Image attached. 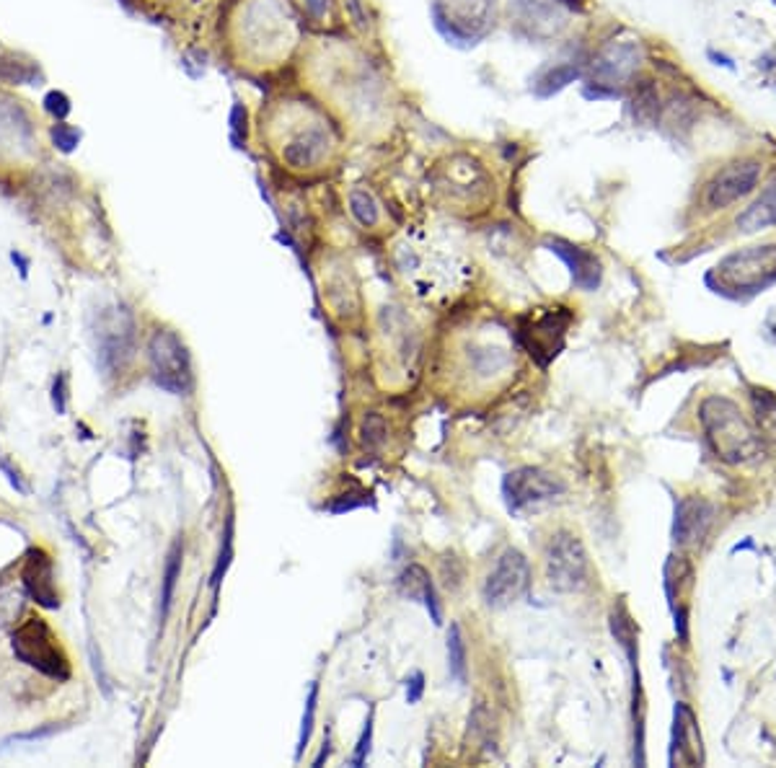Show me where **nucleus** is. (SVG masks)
<instances>
[{"label": "nucleus", "mask_w": 776, "mask_h": 768, "mask_svg": "<svg viewBox=\"0 0 776 768\" xmlns=\"http://www.w3.org/2000/svg\"><path fill=\"white\" fill-rule=\"evenodd\" d=\"M350 212L362 228H376L380 223V208L378 200L373 197V192L368 189L355 187L350 192Z\"/></svg>", "instance_id": "27"}, {"label": "nucleus", "mask_w": 776, "mask_h": 768, "mask_svg": "<svg viewBox=\"0 0 776 768\" xmlns=\"http://www.w3.org/2000/svg\"><path fill=\"white\" fill-rule=\"evenodd\" d=\"M81 138H84V132L78 127L67 125V122H55L49 127V143H52L55 150H60L65 156L81 146Z\"/></svg>", "instance_id": "31"}, {"label": "nucleus", "mask_w": 776, "mask_h": 768, "mask_svg": "<svg viewBox=\"0 0 776 768\" xmlns=\"http://www.w3.org/2000/svg\"><path fill=\"white\" fill-rule=\"evenodd\" d=\"M373 717H376V709H370L368 714V722H365V729H362V737L355 747V755H352V766H362L368 761V753H370V743H373Z\"/></svg>", "instance_id": "38"}, {"label": "nucleus", "mask_w": 776, "mask_h": 768, "mask_svg": "<svg viewBox=\"0 0 776 768\" xmlns=\"http://www.w3.org/2000/svg\"><path fill=\"white\" fill-rule=\"evenodd\" d=\"M761 179V164L748 158V161H735L730 166H725L722 171H717L712 176V182L707 184V208L722 210L730 208L733 202L748 197Z\"/></svg>", "instance_id": "15"}, {"label": "nucleus", "mask_w": 776, "mask_h": 768, "mask_svg": "<svg viewBox=\"0 0 776 768\" xmlns=\"http://www.w3.org/2000/svg\"><path fill=\"white\" fill-rule=\"evenodd\" d=\"M316 701H318V683H311V691H308V701H306V711H303V725H300V737H298V758L303 753V747L308 746L311 740V732H314V719H316Z\"/></svg>", "instance_id": "34"}, {"label": "nucleus", "mask_w": 776, "mask_h": 768, "mask_svg": "<svg viewBox=\"0 0 776 768\" xmlns=\"http://www.w3.org/2000/svg\"><path fill=\"white\" fill-rule=\"evenodd\" d=\"M707 55H709V60H712L714 65H722V67H727V70H735V63L727 55H719V52H714V49H709Z\"/></svg>", "instance_id": "41"}, {"label": "nucleus", "mask_w": 776, "mask_h": 768, "mask_svg": "<svg viewBox=\"0 0 776 768\" xmlns=\"http://www.w3.org/2000/svg\"><path fill=\"white\" fill-rule=\"evenodd\" d=\"M704 764V743L696 725L691 706L678 701L673 709L671 735V766H701Z\"/></svg>", "instance_id": "16"}, {"label": "nucleus", "mask_w": 776, "mask_h": 768, "mask_svg": "<svg viewBox=\"0 0 776 768\" xmlns=\"http://www.w3.org/2000/svg\"><path fill=\"white\" fill-rule=\"evenodd\" d=\"M531 587V564L523 551L507 549L484 582L482 598L489 608H507L521 601Z\"/></svg>", "instance_id": "10"}, {"label": "nucleus", "mask_w": 776, "mask_h": 768, "mask_svg": "<svg viewBox=\"0 0 776 768\" xmlns=\"http://www.w3.org/2000/svg\"><path fill=\"white\" fill-rule=\"evenodd\" d=\"M11 259H13V264H19L22 277H26V274H29V259L23 256L22 251H11Z\"/></svg>", "instance_id": "42"}, {"label": "nucleus", "mask_w": 776, "mask_h": 768, "mask_svg": "<svg viewBox=\"0 0 776 768\" xmlns=\"http://www.w3.org/2000/svg\"><path fill=\"white\" fill-rule=\"evenodd\" d=\"M448 670L459 683L466 681V642L459 623H450L448 629Z\"/></svg>", "instance_id": "30"}, {"label": "nucleus", "mask_w": 776, "mask_h": 768, "mask_svg": "<svg viewBox=\"0 0 776 768\" xmlns=\"http://www.w3.org/2000/svg\"><path fill=\"white\" fill-rule=\"evenodd\" d=\"M735 226L740 233H758V230L776 226V179H772L763 187V192L758 194V200L751 208H745L737 215Z\"/></svg>", "instance_id": "21"}, {"label": "nucleus", "mask_w": 776, "mask_h": 768, "mask_svg": "<svg viewBox=\"0 0 776 768\" xmlns=\"http://www.w3.org/2000/svg\"><path fill=\"white\" fill-rule=\"evenodd\" d=\"M399 590L401 595H406L409 601H422L424 608L430 611L433 621L442 623V611H441V601H438V593H435V585H433V577L430 572L420 567V564H409L399 577Z\"/></svg>", "instance_id": "20"}, {"label": "nucleus", "mask_w": 776, "mask_h": 768, "mask_svg": "<svg viewBox=\"0 0 776 768\" xmlns=\"http://www.w3.org/2000/svg\"><path fill=\"white\" fill-rule=\"evenodd\" d=\"M611 631H613L619 647L627 652L631 667H637V626L631 621L629 611H627L624 603H616L613 611H611Z\"/></svg>", "instance_id": "24"}, {"label": "nucleus", "mask_w": 776, "mask_h": 768, "mask_svg": "<svg viewBox=\"0 0 776 768\" xmlns=\"http://www.w3.org/2000/svg\"><path fill=\"white\" fill-rule=\"evenodd\" d=\"M267 140L277 153V161L288 171L308 174L324 168L336 153V127L316 104L285 99L267 117Z\"/></svg>", "instance_id": "1"}, {"label": "nucleus", "mask_w": 776, "mask_h": 768, "mask_svg": "<svg viewBox=\"0 0 776 768\" xmlns=\"http://www.w3.org/2000/svg\"><path fill=\"white\" fill-rule=\"evenodd\" d=\"M663 585H665L668 605H671L673 611L678 598H681V587H683V585H691V567H689V561L681 559V557H671L668 564H665V572H663Z\"/></svg>", "instance_id": "28"}, {"label": "nucleus", "mask_w": 776, "mask_h": 768, "mask_svg": "<svg viewBox=\"0 0 776 768\" xmlns=\"http://www.w3.org/2000/svg\"><path fill=\"white\" fill-rule=\"evenodd\" d=\"M300 5L314 23H329L326 19L336 16V0H300Z\"/></svg>", "instance_id": "36"}, {"label": "nucleus", "mask_w": 776, "mask_h": 768, "mask_svg": "<svg viewBox=\"0 0 776 768\" xmlns=\"http://www.w3.org/2000/svg\"><path fill=\"white\" fill-rule=\"evenodd\" d=\"M660 94H657V85L652 81H639L637 88H634V96H631V114H634V122L639 125H655L657 117H660Z\"/></svg>", "instance_id": "23"}, {"label": "nucleus", "mask_w": 776, "mask_h": 768, "mask_svg": "<svg viewBox=\"0 0 776 768\" xmlns=\"http://www.w3.org/2000/svg\"><path fill=\"white\" fill-rule=\"evenodd\" d=\"M544 246L565 262L566 270L572 274L575 288L590 292L601 285L603 267H601V259H598L593 251L583 249V246H575L572 241H565V238H546Z\"/></svg>", "instance_id": "18"}, {"label": "nucleus", "mask_w": 776, "mask_h": 768, "mask_svg": "<svg viewBox=\"0 0 776 768\" xmlns=\"http://www.w3.org/2000/svg\"><path fill=\"white\" fill-rule=\"evenodd\" d=\"M572 324L569 308H539L518 321V339L541 368H546L565 347L566 329Z\"/></svg>", "instance_id": "8"}, {"label": "nucleus", "mask_w": 776, "mask_h": 768, "mask_svg": "<svg viewBox=\"0 0 776 768\" xmlns=\"http://www.w3.org/2000/svg\"><path fill=\"white\" fill-rule=\"evenodd\" d=\"M699 419L704 427L707 445L722 463L743 466L761 456L763 442L758 430L745 419L740 406L725 396H709L701 401Z\"/></svg>", "instance_id": "3"}, {"label": "nucleus", "mask_w": 776, "mask_h": 768, "mask_svg": "<svg viewBox=\"0 0 776 768\" xmlns=\"http://www.w3.org/2000/svg\"><path fill=\"white\" fill-rule=\"evenodd\" d=\"M52 406L58 415H65V375H60L52 386Z\"/></svg>", "instance_id": "40"}, {"label": "nucleus", "mask_w": 776, "mask_h": 768, "mask_svg": "<svg viewBox=\"0 0 776 768\" xmlns=\"http://www.w3.org/2000/svg\"><path fill=\"white\" fill-rule=\"evenodd\" d=\"M147 362L150 375L158 388L168 394L184 396L192 391L194 375H192V357L187 344L174 329H158L147 342Z\"/></svg>", "instance_id": "5"}, {"label": "nucleus", "mask_w": 776, "mask_h": 768, "mask_svg": "<svg viewBox=\"0 0 776 768\" xmlns=\"http://www.w3.org/2000/svg\"><path fill=\"white\" fill-rule=\"evenodd\" d=\"M754 412L761 440L776 442V398L769 391H754Z\"/></svg>", "instance_id": "29"}, {"label": "nucleus", "mask_w": 776, "mask_h": 768, "mask_svg": "<svg viewBox=\"0 0 776 768\" xmlns=\"http://www.w3.org/2000/svg\"><path fill=\"white\" fill-rule=\"evenodd\" d=\"M42 109L55 120V122H65L67 117H70V112H73V102H70V96L65 94V91H58V88H52V91H47L42 99Z\"/></svg>", "instance_id": "32"}, {"label": "nucleus", "mask_w": 776, "mask_h": 768, "mask_svg": "<svg viewBox=\"0 0 776 768\" xmlns=\"http://www.w3.org/2000/svg\"><path fill=\"white\" fill-rule=\"evenodd\" d=\"M11 647H13V655L23 665L40 670L44 675L55 678V681H67L70 678V665H67V657H65V652L58 644V637L52 634V629L40 616L26 619L13 631Z\"/></svg>", "instance_id": "6"}, {"label": "nucleus", "mask_w": 776, "mask_h": 768, "mask_svg": "<svg viewBox=\"0 0 776 768\" xmlns=\"http://www.w3.org/2000/svg\"><path fill=\"white\" fill-rule=\"evenodd\" d=\"M228 125H231V135L236 143H244L246 135H249V112L241 102H236L231 106V114H228Z\"/></svg>", "instance_id": "37"}, {"label": "nucleus", "mask_w": 776, "mask_h": 768, "mask_svg": "<svg viewBox=\"0 0 776 768\" xmlns=\"http://www.w3.org/2000/svg\"><path fill=\"white\" fill-rule=\"evenodd\" d=\"M344 19L350 22L352 29H357L360 34H368L370 29V13H368V3L365 0H339Z\"/></svg>", "instance_id": "33"}, {"label": "nucleus", "mask_w": 776, "mask_h": 768, "mask_svg": "<svg viewBox=\"0 0 776 768\" xmlns=\"http://www.w3.org/2000/svg\"><path fill=\"white\" fill-rule=\"evenodd\" d=\"M510 13L531 40H551L566 26L565 0H510Z\"/></svg>", "instance_id": "14"}, {"label": "nucleus", "mask_w": 776, "mask_h": 768, "mask_svg": "<svg viewBox=\"0 0 776 768\" xmlns=\"http://www.w3.org/2000/svg\"><path fill=\"white\" fill-rule=\"evenodd\" d=\"M182 575V540H176L168 551L166 567H164V580H161V626L168 619L171 603H174V593H176V582Z\"/></svg>", "instance_id": "25"}, {"label": "nucleus", "mask_w": 776, "mask_h": 768, "mask_svg": "<svg viewBox=\"0 0 776 768\" xmlns=\"http://www.w3.org/2000/svg\"><path fill=\"white\" fill-rule=\"evenodd\" d=\"M422 691H424V675L415 673V675L406 681V701H409V704H417L422 699Z\"/></svg>", "instance_id": "39"}, {"label": "nucleus", "mask_w": 776, "mask_h": 768, "mask_svg": "<svg viewBox=\"0 0 776 768\" xmlns=\"http://www.w3.org/2000/svg\"><path fill=\"white\" fill-rule=\"evenodd\" d=\"M40 146L37 122L23 102L0 94V153L3 156H31Z\"/></svg>", "instance_id": "12"}, {"label": "nucleus", "mask_w": 776, "mask_h": 768, "mask_svg": "<svg viewBox=\"0 0 776 768\" xmlns=\"http://www.w3.org/2000/svg\"><path fill=\"white\" fill-rule=\"evenodd\" d=\"M580 78V67L577 65H554L551 70H546L544 76L533 85V94L539 99H549L554 94H559L562 88L569 84H575Z\"/></svg>", "instance_id": "26"}, {"label": "nucleus", "mask_w": 776, "mask_h": 768, "mask_svg": "<svg viewBox=\"0 0 776 768\" xmlns=\"http://www.w3.org/2000/svg\"><path fill=\"white\" fill-rule=\"evenodd\" d=\"M714 274L719 277V288L733 290L735 295L766 290L776 282V244L735 251L719 262Z\"/></svg>", "instance_id": "4"}, {"label": "nucleus", "mask_w": 776, "mask_h": 768, "mask_svg": "<svg viewBox=\"0 0 776 768\" xmlns=\"http://www.w3.org/2000/svg\"><path fill=\"white\" fill-rule=\"evenodd\" d=\"M559 495H565V484L536 466H521L503 478V497L510 513H523L525 507L541 505Z\"/></svg>", "instance_id": "11"}, {"label": "nucleus", "mask_w": 776, "mask_h": 768, "mask_svg": "<svg viewBox=\"0 0 776 768\" xmlns=\"http://www.w3.org/2000/svg\"><path fill=\"white\" fill-rule=\"evenodd\" d=\"M0 84L3 85H42L44 73L37 60L16 52H0Z\"/></svg>", "instance_id": "22"}, {"label": "nucleus", "mask_w": 776, "mask_h": 768, "mask_svg": "<svg viewBox=\"0 0 776 768\" xmlns=\"http://www.w3.org/2000/svg\"><path fill=\"white\" fill-rule=\"evenodd\" d=\"M96 350H99V365L106 375L122 371L135 354V318L125 306L104 308L99 313L96 326Z\"/></svg>", "instance_id": "9"}, {"label": "nucleus", "mask_w": 776, "mask_h": 768, "mask_svg": "<svg viewBox=\"0 0 776 768\" xmlns=\"http://www.w3.org/2000/svg\"><path fill=\"white\" fill-rule=\"evenodd\" d=\"M774 334H776V326H774Z\"/></svg>", "instance_id": "43"}, {"label": "nucleus", "mask_w": 776, "mask_h": 768, "mask_svg": "<svg viewBox=\"0 0 776 768\" xmlns=\"http://www.w3.org/2000/svg\"><path fill=\"white\" fill-rule=\"evenodd\" d=\"M590 577L588 551L575 533L559 531L546 546V582L554 593H580Z\"/></svg>", "instance_id": "7"}, {"label": "nucleus", "mask_w": 776, "mask_h": 768, "mask_svg": "<svg viewBox=\"0 0 776 768\" xmlns=\"http://www.w3.org/2000/svg\"><path fill=\"white\" fill-rule=\"evenodd\" d=\"M714 520V507L701 497H683L675 502L673 518V540L678 546H696L709 533Z\"/></svg>", "instance_id": "17"}, {"label": "nucleus", "mask_w": 776, "mask_h": 768, "mask_svg": "<svg viewBox=\"0 0 776 768\" xmlns=\"http://www.w3.org/2000/svg\"><path fill=\"white\" fill-rule=\"evenodd\" d=\"M23 587L26 593L34 598V601L44 605V608H58L60 605V598H58V590H55V582H52V559L34 549L26 559V567L22 572Z\"/></svg>", "instance_id": "19"}, {"label": "nucleus", "mask_w": 776, "mask_h": 768, "mask_svg": "<svg viewBox=\"0 0 776 768\" xmlns=\"http://www.w3.org/2000/svg\"><path fill=\"white\" fill-rule=\"evenodd\" d=\"M639 63H642V49H639L637 42L603 44V47L593 55V60H590V73H593V81H590V84L621 91L619 85H624L637 76Z\"/></svg>", "instance_id": "13"}, {"label": "nucleus", "mask_w": 776, "mask_h": 768, "mask_svg": "<svg viewBox=\"0 0 776 768\" xmlns=\"http://www.w3.org/2000/svg\"><path fill=\"white\" fill-rule=\"evenodd\" d=\"M233 557V518L226 520V536H223V549H220V557H218V564H215V572H212V587L218 590L220 582H223V575L228 569Z\"/></svg>", "instance_id": "35"}, {"label": "nucleus", "mask_w": 776, "mask_h": 768, "mask_svg": "<svg viewBox=\"0 0 776 768\" xmlns=\"http://www.w3.org/2000/svg\"><path fill=\"white\" fill-rule=\"evenodd\" d=\"M231 22L238 60L254 67H274L288 60L300 40L290 0H238Z\"/></svg>", "instance_id": "2"}]
</instances>
